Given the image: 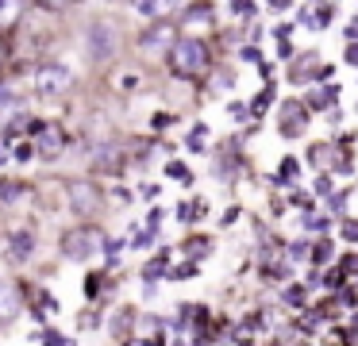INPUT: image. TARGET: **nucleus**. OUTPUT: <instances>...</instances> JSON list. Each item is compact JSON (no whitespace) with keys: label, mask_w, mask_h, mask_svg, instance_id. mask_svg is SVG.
<instances>
[{"label":"nucleus","mask_w":358,"mask_h":346,"mask_svg":"<svg viewBox=\"0 0 358 346\" xmlns=\"http://www.w3.org/2000/svg\"><path fill=\"white\" fill-rule=\"evenodd\" d=\"M112 292H116V277L104 266H89L85 277H81V296H85V304H104Z\"/></svg>","instance_id":"6e6552de"},{"label":"nucleus","mask_w":358,"mask_h":346,"mask_svg":"<svg viewBox=\"0 0 358 346\" xmlns=\"http://www.w3.org/2000/svg\"><path fill=\"white\" fill-rule=\"evenodd\" d=\"M43 250V227L39 219H16L0 231V261L12 269V273H27L35 269Z\"/></svg>","instance_id":"f03ea898"},{"label":"nucleus","mask_w":358,"mask_h":346,"mask_svg":"<svg viewBox=\"0 0 358 346\" xmlns=\"http://www.w3.org/2000/svg\"><path fill=\"white\" fill-rule=\"evenodd\" d=\"M304 227H308V231H324V235H327L331 219H327V215H308V223H304Z\"/></svg>","instance_id":"c9c22d12"},{"label":"nucleus","mask_w":358,"mask_h":346,"mask_svg":"<svg viewBox=\"0 0 358 346\" xmlns=\"http://www.w3.org/2000/svg\"><path fill=\"white\" fill-rule=\"evenodd\" d=\"M178 35H181V31H178V23H173V20L147 23V31L139 35V50H143V54H166Z\"/></svg>","instance_id":"9d476101"},{"label":"nucleus","mask_w":358,"mask_h":346,"mask_svg":"<svg viewBox=\"0 0 358 346\" xmlns=\"http://www.w3.org/2000/svg\"><path fill=\"white\" fill-rule=\"evenodd\" d=\"M166 66L181 81H196V77L212 73V46L201 35H178L173 46L166 50Z\"/></svg>","instance_id":"7ed1b4c3"},{"label":"nucleus","mask_w":358,"mask_h":346,"mask_svg":"<svg viewBox=\"0 0 358 346\" xmlns=\"http://www.w3.org/2000/svg\"><path fill=\"white\" fill-rule=\"evenodd\" d=\"M170 123H173V115H166V112H158V115H155V120H150V127H155V131H162V127H170Z\"/></svg>","instance_id":"37998d69"},{"label":"nucleus","mask_w":358,"mask_h":346,"mask_svg":"<svg viewBox=\"0 0 358 346\" xmlns=\"http://www.w3.org/2000/svg\"><path fill=\"white\" fill-rule=\"evenodd\" d=\"M204 138H208V123H193V131H189L185 146L196 154V150H204Z\"/></svg>","instance_id":"c85d7f7f"},{"label":"nucleus","mask_w":358,"mask_h":346,"mask_svg":"<svg viewBox=\"0 0 358 346\" xmlns=\"http://www.w3.org/2000/svg\"><path fill=\"white\" fill-rule=\"evenodd\" d=\"M235 219H239V208H227V212L224 215H220V223H224V227H231V223Z\"/></svg>","instance_id":"49530a36"},{"label":"nucleus","mask_w":358,"mask_h":346,"mask_svg":"<svg viewBox=\"0 0 358 346\" xmlns=\"http://www.w3.org/2000/svg\"><path fill=\"white\" fill-rule=\"evenodd\" d=\"M27 108V92L20 89L12 77H0V123L12 120L16 112H24Z\"/></svg>","instance_id":"dca6fc26"},{"label":"nucleus","mask_w":358,"mask_h":346,"mask_svg":"<svg viewBox=\"0 0 358 346\" xmlns=\"http://www.w3.org/2000/svg\"><path fill=\"white\" fill-rule=\"evenodd\" d=\"M8 161H12V158H8V146L0 143V166H8Z\"/></svg>","instance_id":"8fccbe9b"},{"label":"nucleus","mask_w":358,"mask_h":346,"mask_svg":"<svg viewBox=\"0 0 358 346\" xmlns=\"http://www.w3.org/2000/svg\"><path fill=\"white\" fill-rule=\"evenodd\" d=\"M170 266H173V250H170V246H162V250L150 254V258L139 266V281L143 284H162L166 273H170Z\"/></svg>","instance_id":"2eb2a0df"},{"label":"nucleus","mask_w":358,"mask_h":346,"mask_svg":"<svg viewBox=\"0 0 358 346\" xmlns=\"http://www.w3.org/2000/svg\"><path fill=\"white\" fill-rule=\"evenodd\" d=\"M347 43H358V15L347 23Z\"/></svg>","instance_id":"de8ad7c7"},{"label":"nucleus","mask_w":358,"mask_h":346,"mask_svg":"<svg viewBox=\"0 0 358 346\" xmlns=\"http://www.w3.org/2000/svg\"><path fill=\"white\" fill-rule=\"evenodd\" d=\"M296 173H301V161L289 154V158H281V169H278V177L281 181H296Z\"/></svg>","instance_id":"7c9ffc66"},{"label":"nucleus","mask_w":358,"mask_h":346,"mask_svg":"<svg viewBox=\"0 0 358 346\" xmlns=\"http://www.w3.org/2000/svg\"><path fill=\"white\" fill-rule=\"evenodd\" d=\"M20 12H24V0H0V31L12 27L20 20Z\"/></svg>","instance_id":"393cba45"},{"label":"nucleus","mask_w":358,"mask_h":346,"mask_svg":"<svg viewBox=\"0 0 358 346\" xmlns=\"http://www.w3.org/2000/svg\"><path fill=\"white\" fill-rule=\"evenodd\" d=\"M201 273V266L196 261H178V266H170V273H166V281H189V277Z\"/></svg>","instance_id":"bb28decb"},{"label":"nucleus","mask_w":358,"mask_h":346,"mask_svg":"<svg viewBox=\"0 0 358 346\" xmlns=\"http://www.w3.org/2000/svg\"><path fill=\"white\" fill-rule=\"evenodd\" d=\"M301 23H308L312 31H324L327 23L335 20V4L331 0H320V4H312V8H301V15H296Z\"/></svg>","instance_id":"6ab92c4d"},{"label":"nucleus","mask_w":358,"mask_h":346,"mask_svg":"<svg viewBox=\"0 0 358 346\" xmlns=\"http://www.w3.org/2000/svg\"><path fill=\"white\" fill-rule=\"evenodd\" d=\"M331 254H335V246L327 243V238L312 246V261H316V266H327V261H331Z\"/></svg>","instance_id":"2f4dec72"},{"label":"nucleus","mask_w":358,"mask_h":346,"mask_svg":"<svg viewBox=\"0 0 358 346\" xmlns=\"http://www.w3.org/2000/svg\"><path fill=\"white\" fill-rule=\"evenodd\" d=\"M343 273H358V254L355 258H343Z\"/></svg>","instance_id":"09e8293b"},{"label":"nucleus","mask_w":358,"mask_h":346,"mask_svg":"<svg viewBox=\"0 0 358 346\" xmlns=\"http://www.w3.org/2000/svg\"><path fill=\"white\" fill-rule=\"evenodd\" d=\"M327 346H358V335H355V327H350V331L335 327L331 335H327Z\"/></svg>","instance_id":"c756f323"},{"label":"nucleus","mask_w":358,"mask_h":346,"mask_svg":"<svg viewBox=\"0 0 358 346\" xmlns=\"http://www.w3.org/2000/svg\"><path fill=\"white\" fill-rule=\"evenodd\" d=\"M35 146H39V161L55 166V161L66 154V146H70V131H66L62 123H47V127H43V135L35 138Z\"/></svg>","instance_id":"f8f14e48"},{"label":"nucleus","mask_w":358,"mask_h":346,"mask_svg":"<svg viewBox=\"0 0 358 346\" xmlns=\"http://www.w3.org/2000/svg\"><path fill=\"white\" fill-rule=\"evenodd\" d=\"M39 346H78V335H66V331H58L55 323H50V327H43Z\"/></svg>","instance_id":"b1692460"},{"label":"nucleus","mask_w":358,"mask_h":346,"mask_svg":"<svg viewBox=\"0 0 358 346\" xmlns=\"http://www.w3.org/2000/svg\"><path fill=\"white\" fill-rule=\"evenodd\" d=\"M108 315H104V304H89L85 312L78 315V331H104Z\"/></svg>","instance_id":"5701e85b"},{"label":"nucleus","mask_w":358,"mask_h":346,"mask_svg":"<svg viewBox=\"0 0 358 346\" xmlns=\"http://www.w3.org/2000/svg\"><path fill=\"white\" fill-rule=\"evenodd\" d=\"M162 219H166V212L155 204V208L147 212V219H143V227H150V231H162Z\"/></svg>","instance_id":"72a5a7b5"},{"label":"nucleus","mask_w":358,"mask_h":346,"mask_svg":"<svg viewBox=\"0 0 358 346\" xmlns=\"http://www.w3.org/2000/svg\"><path fill=\"white\" fill-rule=\"evenodd\" d=\"M212 246H216V243H212L208 235H185V238H181V246H178V254L185 261H196V266H201V261L212 254Z\"/></svg>","instance_id":"a211bd4d"},{"label":"nucleus","mask_w":358,"mask_h":346,"mask_svg":"<svg viewBox=\"0 0 358 346\" xmlns=\"http://www.w3.org/2000/svg\"><path fill=\"white\" fill-rule=\"evenodd\" d=\"M31 196H35L31 181H24V177H0V208H4V212L27 204Z\"/></svg>","instance_id":"4468645a"},{"label":"nucleus","mask_w":358,"mask_h":346,"mask_svg":"<svg viewBox=\"0 0 358 346\" xmlns=\"http://www.w3.org/2000/svg\"><path fill=\"white\" fill-rule=\"evenodd\" d=\"M270 100H273V85L270 81H266V89L262 92H255V100H250V115H266V112H270Z\"/></svg>","instance_id":"a878e982"},{"label":"nucleus","mask_w":358,"mask_h":346,"mask_svg":"<svg viewBox=\"0 0 358 346\" xmlns=\"http://www.w3.org/2000/svg\"><path fill=\"white\" fill-rule=\"evenodd\" d=\"M285 304H293V308H301V304H304V289H301V284L285 289Z\"/></svg>","instance_id":"e433bc0d"},{"label":"nucleus","mask_w":358,"mask_h":346,"mask_svg":"<svg viewBox=\"0 0 358 346\" xmlns=\"http://www.w3.org/2000/svg\"><path fill=\"white\" fill-rule=\"evenodd\" d=\"M316 196H324V200L331 196V173H320L316 177Z\"/></svg>","instance_id":"f704fd0d"},{"label":"nucleus","mask_w":358,"mask_h":346,"mask_svg":"<svg viewBox=\"0 0 358 346\" xmlns=\"http://www.w3.org/2000/svg\"><path fill=\"white\" fill-rule=\"evenodd\" d=\"M135 327H139V308H135V304H116V308L108 312V323H104V331L112 335V343H124V338H131Z\"/></svg>","instance_id":"ddd939ff"},{"label":"nucleus","mask_w":358,"mask_h":346,"mask_svg":"<svg viewBox=\"0 0 358 346\" xmlns=\"http://www.w3.org/2000/svg\"><path fill=\"white\" fill-rule=\"evenodd\" d=\"M355 335H358V319H355Z\"/></svg>","instance_id":"603ef678"},{"label":"nucleus","mask_w":358,"mask_h":346,"mask_svg":"<svg viewBox=\"0 0 358 346\" xmlns=\"http://www.w3.org/2000/svg\"><path fill=\"white\" fill-rule=\"evenodd\" d=\"M343 238H347V243H358V219L343 223Z\"/></svg>","instance_id":"4c0bfd02"},{"label":"nucleus","mask_w":358,"mask_h":346,"mask_svg":"<svg viewBox=\"0 0 358 346\" xmlns=\"http://www.w3.org/2000/svg\"><path fill=\"white\" fill-rule=\"evenodd\" d=\"M4 62H8V54H4V43H0V69H4Z\"/></svg>","instance_id":"3c124183"},{"label":"nucleus","mask_w":358,"mask_h":346,"mask_svg":"<svg viewBox=\"0 0 358 346\" xmlns=\"http://www.w3.org/2000/svg\"><path fill=\"white\" fill-rule=\"evenodd\" d=\"M266 8H270V12H289L293 0H266Z\"/></svg>","instance_id":"a18cd8bd"},{"label":"nucleus","mask_w":358,"mask_h":346,"mask_svg":"<svg viewBox=\"0 0 358 346\" xmlns=\"http://www.w3.org/2000/svg\"><path fill=\"white\" fill-rule=\"evenodd\" d=\"M178 4H181V0H131L135 15H139V20H147V23L170 20V15H173V8H178Z\"/></svg>","instance_id":"f3484780"},{"label":"nucleus","mask_w":358,"mask_h":346,"mask_svg":"<svg viewBox=\"0 0 358 346\" xmlns=\"http://www.w3.org/2000/svg\"><path fill=\"white\" fill-rule=\"evenodd\" d=\"M27 304H24V292H20L16 277H0V335L12 331L20 319H24Z\"/></svg>","instance_id":"0eeeda50"},{"label":"nucleus","mask_w":358,"mask_h":346,"mask_svg":"<svg viewBox=\"0 0 358 346\" xmlns=\"http://www.w3.org/2000/svg\"><path fill=\"white\" fill-rule=\"evenodd\" d=\"M308 120H312V112H308L304 100H285V104H281V115H278V135L281 138H301L304 131H308Z\"/></svg>","instance_id":"1a4fd4ad"},{"label":"nucleus","mask_w":358,"mask_h":346,"mask_svg":"<svg viewBox=\"0 0 358 346\" xmlns=\"http://www.w3.org/2000/svg\"><path fill=\"white\" fill-rule=\"evenodd\" d=\"M335 96H339V85H327V89H312L304 96V104H308V112H324V108L335 104Z\"/></svg>","instance_id":"4be33fe9"},{"label":"nucleus","mask_w":358,"mask_h":346,"mask_svg":"<svg viewBox=\"0 0 358 346\" xmlns=\"http://www.w3.org/2000/svg\"><path fill=\"white\" fill-rule=\"evenodd\" d=\"M62 200H66L73 219H96V215L108 208V192H104L101 181H93V177H70V181L62 185Z\"/></svg>","instance_id":"39448f33"},{"label":"nucleus","mask_w":358,"mask_h":346,"mask_svg":"<svg viewBox=\"0 0 358 346\" xmlns=\"http://www.w3.org/2000/svg\"><path fill=\"white\" fill-rule=\"evenodd\" d=\"M327 289H343V269H327Z\"/></svg>","instance_id":"58836bf2"},{"label":"nucleus","mask_w":358,"mask_h":346,"mask_svg":"<svg viewBox=\"0 0 358 346\" xmlns=\"http://www.w3.org/2000/svg\"><path fill=\"white\" fill-rule=\"evenodd\" d=\"M131 200H135V196H131V189H124V185H112V189H108V204H116V208L124 204V208H127Z\"/></svg>","instance_id":"473e14b6"},{"label":"nucleus","mask_w":358,"mask_h":346,"mask_svg":"<svg viewBox=\"0 0 358 346\" xmlns=\"http://www.w3.org/2000/svg\"><path fill=\"white\" fill-rule=\"evenodd\" d=\"M8 158H12V166H31V161H39V146L31 138H20L16 146H8Z\"/></svg>","instance_id":"412c9836"},{"label":"nucleus","mask_w":358,"mask_h":346,"mask_svg":"<svg viewBox=\"0 0 358 346\" xmlns=\"http://www.w3.org/2000/svg\"><path fill=\"white\" fill-rule=\"evenodd\" d=\"M104 243H108V227L96 219H78L70 227L58 231L55 238V258L66 261V266H89L93 258L104 254Z\"/></svg>","instance_id":"f257e3e1"},{"label":"nucleus","mask_w":358,"mask_h":346,"mask_svg":"<svg viewBox=\"0 0 358 346\" xmlns=\"http://www.w3.org/2000/svg\"><path fill=\"white\" fill-rule=\"evenodd\" d=\"M166 177L170 181H181V185H193V169L185 161H166Z\"/></svg>","instance_id":"cd10ccee"},{"label":"nucleus","mask_w":358,"mask_h":346,"mask_svg":"<svg viewBox=\"0 0 358 346\" xmlns=\"http://www.w3.org/2000/svg\"><path fill=\"white\" fill-rule=\"evenodd\" d=\"M239 58H243V62H262V50H258V46H243Z\"/></svg>","instance_id":"ea45409f"},{"label":"nucleus","mask_w":358,"mask_h":346,"mask_svg":"<svg viewBox=\"0 0 358 346\" xmlns=\"http://www.w3.org/2000/svg\"><path fill=\"white\" fill-rule=\"evenodd\" d=\"M178 27H181V35L212 31L216 27V8H212L208 0H193V4H185V12L178 15Z\"/></svg>","instance_id":"9b49d317"},{"label":"nucleus","mask_w":358,"mask_h":346,"mask_svg":"<svg viewBox=\"0 0 358 346\" xmlns=\"http://www.w3.org/2000/svg\"><path fill=\"white\" fill-rule=\"evenodd\" d=\"M343 58H347V66H358V43H347V50H343Z\"/></svg>","instance_id":"c03bdc74"},{"label":"nucleus","mask_w":358,"mask_h":346,"mask_svg":"<svg viewBox=\"0 0 358 346\" xmlns=\"http://www.w3.org/2000/svg\"><path fill=\"white\" fill-rule=\"evenodd\" d=\"M227 115H231V120H247L250 108H247V104H227Z\"/></svg>","instance_id":"a19ab883"},{"label":"nucleus","mask_w":358,"mask_h":346,"mask_svg":"<svg viewBox=\"0 0 358 346\" xmlns=\"http://www.w3.org/2000/svg\"><path fill=\"white\" fill-rule=\"evenodd\" d=\"M204 212H208V204H204L201 196L196 200H181L178 208H173V215H178V223H185V227H193V223L204 219Z\"/></svg>","instance_id":"aec40b11"},{"label":"nucleus","mask_w":358,"mask_h":346,"mask_svg":"<svg viewBox=\"0 0 358 346\" xmlns=\"http://www.w3.org/2000/svg\"><path fill=\"white\" fill-rule=\"evenodd\" d=\"M158 192H162V185H139V196L143 200H158Z\"/></svg>","instance_id":"79ce46f5"},{"label":"nucleus","mask_w":358,"mask_h":346,"mask_svg":"<svg viewBox=\"0 0 358 346\" xmlns=\"http://www.w3.org/2000/svg\"><path fill=\"white\" fill-rule=\"evenodd\" d=\"M120 27L112 20H104V15H96L93 23L85 27V58L93 62V66H104V62H112L120 54Z\"/></svg>","instance_id":"423d86ee"},{"label":"nucleus","mask_w":358,"mask_h":346,"mask_svg":"<svg viewBox=\"0 0 358 346\" xmlns=\"http://www.w3.org/2000/svg\"><path fill=\"white\" fill-rule=\"evenodd\" d=\"M78 85V69L62 58H47L31 69V96L47 100V104H58L62 96H70V89Z\"/></svg>","instance_id":"20e7f679"}]
</instances>
